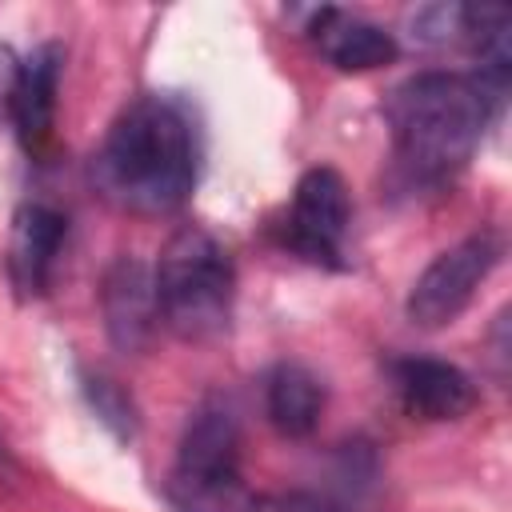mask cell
Returning <instances> with one entry per match:
<instances>
[{"instance_id": "obj_10", "label": "cell", "mask_w": 512, "mask_h": 512, "mask_svg": "<svg viewBox=\"0 0 512 512\" xmlns=\"http://www.w3.org/2000/svg\"><path fill=\"white\" fill-rule=\"evenodd\" d=\"M316 52L340 72H376L400 56L396 36L372 20H360L344 8H316L308 20Z\"/></svg>"}, {"instance_id": "obj_15", "label": "cell", "mask_w": 512, "mask_h": 512, "mask_svg": "<svg viewBox=\"0 0 512 512\" xmlns=\"http://www.w3.org/2000/svg\"><path fill=\"white\" fill-rule=\"evenodd\" d=\"M248 512H344V504L320 492H264L248 500Z\"/></svg>"}, {"instance_id": "obj_12", "label": "cell", "mask_w": 512, "mask_h": 512, "mask_svg": "<svg viewBox=\"0 0 512 512\" xmlns=\"http://www.w3.org/2000/svg\"><path fill=\"white\" fill-rule=\"evenodd\" d=\"M264 412H268L276 432H284L292 440L312 436L316 424H320V412H324L320 376L308 364H296V360L276 364L264 380Z\"/></svg>"}, {"instance_id": "obj_9", "label": "cell", "mask_w": 512, "mask_h": 512, "mask_svg": "<svg viewBox=\"0 0 512 512\" xmlns=\"http://www.w3.org/2000/svg\"><path fill=\"white\" fill-rule=\"evenodd\" d=\"M68 236V216L52 204H20L8 236V276L20 296H44L56 256Z\"/></svg>"}, {"instance_id": "obj_5", "label": "cell", "mask_w": 512, "mask_h": 512, "mask_svg": "<svg viewBox=\"0 0 512 512\" xmlns=\"http://www.w3.org/2000/svg\"><path fill=\"white\" fill-rule=\"evenodd\" d=\"M348 224H352V196H348L344 176L328 164L308 168L296 180V192H292L284 244L308 264L340 268Z\"/></svg>"}, {"instance_id": "obj_3", "label": "cell", "mask_w": 512, "mask_h": 512, "mask_svg": "<svg viewBox=\"0 0 512 512\" xmlns=\"http://www.w3.org/2000/svg\"><path fill=\"white\" fill-rule=\"evenodd\" d=\"M156 304L160 320L180 340H212L232 320L236 268L228 248L200 224H188L168 236L156 268Z\"/></svg>"}, {"instance_id": "obj_14", "label": "cell", "mask_w": 512, "mask_h": 512, "mask_svg": "<svg viewBox=\"0 0 512 512\" xmlns=\"http://www.w3.org/2000/svg\"><path fill=\"white\" fill-rule=\"evenodd\" d=\"M84 400L96 412V420L116 436V440H136L140 432V408L132 392L108 376V372H84Z\"/></svg>"}, {"instance_id": "obj_6", "label": "cell", "mask_w": 512, "mask_h": 512, "mask_svg": "<svg viewBox=\"0 0 512 512\" xmlns=\"http://www.w3.org/2000/svg\"><path fill=\"white\" fill-rule=\"evenodd\" d=\"M100 316L108 344L116 352H144L160 328V304H156V280L152 268L140 256H116L100 276Z\"/></svg>"}, {"instance_id": "obj_7", "label": "cell", "mask_w": 512, "mask_h": 512, "mask_svg": "<svg viewBox=\"0 0 512 512\" xmlns=\"http://www.w3.org/2000/svg\"><path fill=\"white\" fill-rule=\"evenodd\" d=\"M172 476L188 480H240V420L224 396H204L180 432Z\"/></svg>"}, {"instance_id": "obj_8", "label": "cell", "mask_w": 512, "mask_h": 512, "mask_svg": "<svg viewBox=\"0 0 512 512\" xmlns=\"http://www.w3.org/2000/svg\"><path fill=\"white\" fill-rule=\"evenodd\" d=\"M392 388L400 404L420 420H460L476 404L472 376L436 356L392 360Z\"/></svg>"}, {"instance_id": "obj_16", "label": "cell", "mask_w": 512, "mask_h": 512, "mask_svg": "<svg viewBox=\"0 0 512 512\" xmlns=\"http://www.w3.org/2000/svg\"><path fill=\"white\" fill-rule=\"evenodd\" d=\"M412 28H416V40H420V44H448V40H460V4H436V8L416 12Z\"/></svg>"}, {"instance_id": "obj_2", "label": "cell", "mask_w": 512, "mask_h": 512, "mask_svg": "<svg viewBox=\"0 0 512 512\" xmlns=\"http://www.w3.org/2000/svg\"><path fill=\"white\" fill-rule=\"evenodd\" d=\"M500 108L504 104L492 100L472 72H420L404 80L384 108L396 172L416 188L452 180L472 160Z\"/></svg>"}, {"instance_id": "obj_11", "label": "cell", "mask_w": 512, "mask_h": 512, "mask_svg": "<svg viewBox=\"0 0 512 512\" xmlns=\"http://www.w3.org/2000/svg\"><path fill=\"white\" fill-rule=\"evenodd\" d=\"M60 68H64V52L60 44H40L32 48L28 60H20V76H16V92H12V124L16 136L28 152H40L52 136V120H56V88H60Z\"/></svg>"}, {"instance_id": "obj_4", "label": "cell", "mask_w": 512, "mask_h": 512, "mask_svg": "<svg viewBox=\"0 0 512 512\" xmlns=\"http://www.w3.org/2000/svg\"><path fill=\"white\" fill-rule=\"evenodd\" d=\"M504 256V240L500 232L484 228V232H472L464 236L460 244L444 248L412 284L408 300H404V312L416 328H444L452 324L476 296V288L492 276V268L500 264Z\"/></svg>"}, {"instance_id": "obj_17", "label": "cell", "mask_w": 512, "mask_h": 512, "mask_svg": "<svg viewBox=\"0 0 512 512\" xmlns=\"http://www.w3.org/2000/svg\"><path fill=\"white\" fill-rule=\"evenodd\" d=\"M16 76H20V56L8 44H0V116H8V108H12Z\"/></svg>"}, {"instance_id": "obj_1", "label": "cell", "mask_w": 512, "mask_h": 512, "mask_svg": "<svg viewBox=\"0 0 512 512\" xmlns=\"http://www.w3.org/2000/svg\"><path fill=\"white\" fill-rule=\"evenodd\" d=\"M200 172V132L176 96H136L104 132L92 156L96 192L140 216L176 212Z\"/></svg>"}, {"instance_id": "obj_13", "label": "cell", "mask_w": 512, "mask_h": 512, "mask_svg": "<svg viewBox=\"0 0 512 512\" xmlns=\"http://www.w3.org/2000/svg\"><path fill=\"white\" fill-rule=\"evenodd\" d=\"M164 496L176 512H248L252 500L244 480H188L172 472L164 480Z\"/></svg>"}]
</instances>
